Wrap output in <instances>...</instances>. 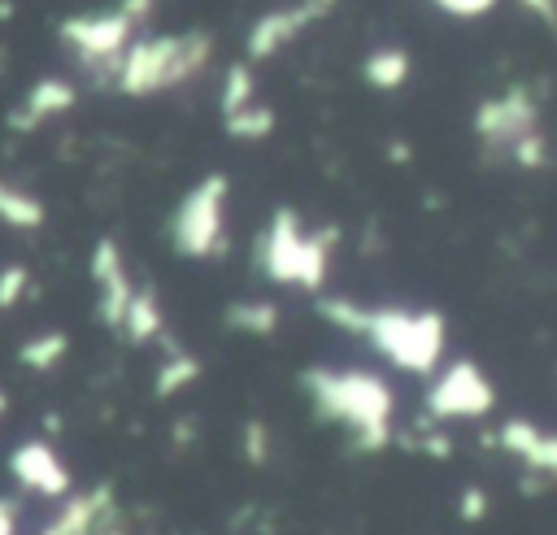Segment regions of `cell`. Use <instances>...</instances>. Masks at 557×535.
I'll return each mask as SVG.
<instances>
[{
  "instance_id": "8992f818",
  "label": "cell",
  "mask_w": 557,
  "mask_h": 535,
  "mask_svg": "<svg viewBox=\"0 0 557 535\" xmlns=\"http://www.w3.org/2000/svg\"><path fill=\"white\" fill-rule=\"evenodd\" d=\"M57 35L87 70H96L100 78H117V65H122V52L131 39V22L117 9L113 13H74V17H61Z\"/></svg>"
},
{
  "instance_id": "6da1fadb",
  "label": "cell",
  "mask_w": 557,
  "mask_h": 535,
  "mask_svg": "<svg viewBox=\"0 0 557 535\" xmlns=\"http://www.w3.org/2000/svg\"><path fill=\"white\" fill-rule=\"evenodd\" d=\"M300 387L309 391L313 409L326 422H339L352 435V448L379 452L392 439V387L370 370H326L313 365L300 374Z\"/></svg>"
},
{
  "instance_id": "4316f807",
  "label": "cell",
  "mask_w": 557,
  "mask_h": 535,
  "mask_svg": "<svg viewBox=\"0 0 557 535\" xmlns=\"http://www.w3.org/2000/svg\"><path fill=\"white\" fill-rule=\"evenodd\" d=\"M483 513H487V492L483 487H466L461 492V518L466 522H479Z\"/></svg>"
},
{
  "instance_id": "30bf717a",
  "label": "cell",
  "mask_w": 557,
  "mask_h": 535,
  "mask_svg": "<svg viewBox=\"0 0 557 535\" xmlns=\"http://www.w3.org/2000/svg\"><path fill=\"white\" fill-rule=\"evenodd\" d=\"M117 522V496H113V483H96L87 492H70L57 513L39 526V535H100V531H113Z\"/></svg>"
},
{
  "instance_id": "8fae6325",
  "label": "cell",
  "mask_w": 557,
  "mask_h": 535,
  "mask_svg": "<svg viewBox=\"0 0 557 535\" xmlns=\"http://www.w3.org/2000/svg\"><path fill=\"white\" fill-rule=\"evenodd\" d=\"M9 474L17 478V487H26L35 496H48V500H65L70 487H74L70 465L57 457V448L48 439H22L9 452Z\"/></svg>"
},
{
  "instance_id": "9a60e30c",
  "label": "cell",
  "mask_w": 557,
  "mask_h": 535,
  "mask_svg": "<svg viewBox=\"0 0 557 535\" xmlns=\"http://www.w3.org/2000/svg\"><path fill=\"white\" fill-rule=\"evenodd\" d=\"M161 326H165V318H161L157 291H152V287H135V291H131V304H126V313H122L117 335H126V344H148V339L161 335Z\"/></svg>"
},
{
  "instance_id": "ffe728a7",
  "label": "cell",
  "mask_w": 557,
  "mask_h": 535,
  "mask_svg": "<svg viewBox=\"0 0 557 535\" xmlns=\"http://www.w3.org/2000/svg\"><path fill=\"white\" fill-rule=\"evenodd\" d=\"M226 326L244 335H274L278 331V304L270 300H235L226 309Z\"/></svg>"
},
{
  "instance_id": "2e32d148",
  "label": "cell",
  "mask_w": 557,
  "mask_h": 535,
  "mask_svg": "<svg viewBox=\"0 0 557 535\" xmlns=\"http://www.w3.org/2000/svg\"><path fill=\"white\" fill-rule=\"evenodd\" d=\"M44 217L48 213H44V200L39 196H30L17 183H4L0 178V222L4 226H13V231H39Z\"/></svg>"
},
{
  "instance_id": "836d02e7",
  "label": "cell",
  "mask_w": 557,
  "mask_h": 535,
  "mask_svg": "<svg viewBox=\"0 0 557 535\" xmlns=\"http://www.w3.org/2000/svg\"><path fill=\"white\" fill-rule=\"evenodd\" d=\"M100 535H126V531H117V526H113V531H100Z\"/></svg>"
},
{
  "instance_id": "44dd1931",
  "label": "cell",
  "mask_w": 557,
  "mask_h": 535,
  "mask_svg": "<svg viewBox=\"0 0 557 535\" xmlns=\"http://www.w3.org/2000/svg\"><path fill=\"white\" fill-rule=\"evenodd\" d=\"M222 122H226V135H235V139H265L274 130V113L265 104H244V109L226 113Z\"/></svg>"
},
{
  "instance_id": "83f0119b",
  "label": "cell",
  "mask_w": 557,
  "mask_h": 535,
  "mask_svg": "<svg viewBox=\"0 0 557 535\" xmlns=\"http://www.w3.org/2000/svg\"><path fill=\"white\" fill-rule=\"evenodd\" d=\"M444 13H457V17H479V13H487L496 0H435Z\"/></svg>"
},
{
  "instance_id": "7c38bea8",
  "label": "cell",
  "mask_w": 557,
  "mask_h": 535,
  "mask_svg": "<svg viewBox=\"0 0 557 535\" xmlns=\"http://www.w3.org/2000/svg\"><path fill=\"white\" fill-rule=\"evenodd\" d=\"M331 4H335V0H300V4H292V9H270V13H261V17L252 22V30H248V57H252V61H265L270 52H278L283 43H292L313 17L331 13Z\"/></svg>"
},
{
  "instance_id": "cb8c5ba5",
  "label": "cell",
  "mask_w": 557,
  "mask_h": 535,
  "mask_svg": "<svg viewBox=\"0 0 557 535\" xmlns=\"http://www.w3.org/2000/svg\"><path fill=\"white\" fill-rule=\"evenodd\" d=\"M30 287V270L26 265H0V309H13Z\"/></svg>"
},
{
  "instance_id": "7402d4cb",
  "label": "cell",
  "mask_w": 557,
  "mask_h": 535,
  "mask_svg": "<svg viewBox=\"0 0 557 535\" xmlns=\"http://www.w3.org/2000/svg\"><path fill=\"white\" fill-rule=\"evenodd\" d=\"M318 313H322L331 326H339V331H352V335L366 331V304H357V300L326 296V300H318Z\"/></svg>"
},
{
  "instance_id": "e0dca14e",
  "label": "cell",
  "mask_w": 557,
  "mask_h": 535,
  "mask_svg": "<svg viewBox=\"0 0 557 535\" xmlns=\"http://www.w3.org/2000/svg\"><path fill=\"white\" fill-rule=\"evenodd\" d=\"M65 352H70V335H65V331H39V335H30V339L17 344V365L44 374V370H52Z\"/></svg>"
},
{
  "instance_id": "7a4b0ae2",
  "label": "cell",
  "mask_w": 557,
  "mask_h": 535,
  "mask_svg": "<svg viewBox=\"0 0 557 535\" xmlns=\"http://www.w3.org/2000/svg\"><path fill=\"white\" fill-rule=\"evenodd\" d=\"M213 57V35L183 30V35H152L139 43H126L117 65V91L122 96H152L165 87H178L196 78Z\"/></svg>"
},
{
  "instance_id": "f1b7e54d",
  "label": "cell",
  "mask_w": 557,
  "mask_h": 535,
  "mask_svg": "<svg viewBox=\"0 0 557 535\" xmlns=\"http://www.w3.org/2000/svg\"><path fill=\"white\" fill-rule=\"evenodd\" d=\"M17 500L13 496H0V535H17Z\"/></svg>"
},
{
  "instance_id": "5b68a950",
  "label": "cell",
  "mask_w": 557,
  "mask_h": 535,
  "mask_svg": "<svg viewBox=\"0 0 557 535\" xmlns=\"http://www.w3.org/2000/svg\"><path fill=\"white\" fill-rule=\"evenodd\" d=\"M226 196H231V183L226 174H205L174 209L170 217V244L178 257L187 261H205V257H218L226 248Z\"/></svg>"
},
{
  "instance_id": "603a6c76",
  "label": "cell",
  "mask_w": 557,
  "mask_h": 535,
  "mask_svg": "<svg viewBox=\"0 0 557 535\" xmlns=\"http://www.w3.org/2000/svg\"><path fill=\"white\" fill-rule=\"evenodd\" d=\"M252 100V74H248V65H231L226 70V87H222V117L226 113H235V109H244Z\"/></svg>"
},
{
  "instance_id": "ba28073f",
  "label": "cell",
  "mask_w": 557,
  "mask_h": 535,
  "mask_svg": "<svg viewBox=\"0 0 557 535\" xmlns=\"http://www.w3.org/2000/svg\"><path fill=\"white\" fill-rule=\"evenodd\" d=\"M535 122H540V113H535V100L522 83H513L505 96L483 100L474 109V135L492 148H513L522 135L535 130Z\"/></svg>"
},
{
  "instance_id": "3957f363",
  "label": "cell",
  "mask_w": 557,
  "mask_h": 535,
  "mask_svg": "<svg viewBox=\"0 0 557 535\" xmlns=\"http://www.w3.org/2000/svg\"><path fill=\"white\" fill-rule=\"evenodd\" d=\"M331 239L335 231L322 235H305L300 217L292 209H278L265 226V235L257 239V265L270 283H292L305 291H318L326 278V261H331Z\"/></svg>"
},
{
  "instance_id": "52a82bcc",
  "label": "cell",
  "mask_w": 557,
  "mask_h": 535,
  "mask_svg": "<svg viewBox=\"0 0 557 535\" xmlns=\"http://www.w3.org/2000/svg\"><path fill=\"white\" fill-rule=\"evenodd\" d=\"M496 405V391L487 383V374L474 361H453L426 391V413L435 422H453V418H483Z\"/></svg>"
},
{
  "instance_id": "1f68e13d",
  "label": "cell",
  "mask_w": 557,
  "mask_h": 535,
  "mask_svg": "<svg viewBox=\"0 0 557 535\" xmlns=\"http://www.w3.org/2000/svg\"><path fill=\"white\" fill-rule=\"evenodd\" d=\"M9 17H13V4H9V0H0V22H9Z\"/></svg>"
},
{
  "instance_id": "9c48e42d",
  "label": "cell",
  "mask_w": 557,
  "mask_h": 535,
  "mask_svg": "<svg viewBox=\"0 0 557 535\" xmlns=\"http://www.w3.org/2000/svg\"><path fill=\"white\" fill-rule=\"evenodd\" d=\"M87 274H91V283H96V318H100V326L117 331V326H122V313H126V304H131V291H135L117 239H109V235L96 239L91 261H87Z\"/></svg>"
},
{
  "instance_id": "5bb4252c",
  "label": "cell",
  "mask_w": 557,
  "mask_h": 535,
  "mask_svg": "<svg viewBox=\"0 0 557 535\" xmlns=\"http://www.w3.org/2000/svg\"><path fill=\"white\" fill-rule=\"evenodd\" d=\"M74 100H78V91H74L65 78H35V83L26 87V96H22V104L4 117V126L26 135V130H35L39 122H48V117L74 109Z\"/></svg>"
},
{
  "instance_id": "4dcf8cb0",
  "label": "cell",
  "mask_w": 557,
  "mask_h": 535,
  "mask_svg": "<svg viewBox=\"0 0 557 535\" xmlns=\"http://www.w3.org/2000/svg\"><path fill=\"white\" fill-rule=\"evenodd\" d=\"M522 4H527L535 17H544L548 26H557V0H522Z\"/></svg>"
},
{
  "instance_id": "484cf974",
  "label": "cell",
  "mask_w": 557,
  "mask_h": 535,
  "mask_svg": "<svg viewBox=\"0 0 557 535\" xmlns=\"http://www.w3.org/2000/svg\"><path fill=\"white\" fill-rule=\"evenodd\" d=\"M244 457H248L252 465H261V461L270 457V435H265V426H261L257 418L244 426Z\"/></svg>"
},
{
  "instance_id": "d6986e66",
  "label": "cell",
  "mask_w": 557,
  "mask_h": 535,
  "mask_svg": "<svg viewBox=\"0 0 557 535\" xmlns=\"http://www.w3.org/2000/svg\"><path fill=\"white\" fill-rule=\"evenodd\" d=\"M200 378V361L191 357V352H183V348H170V357L157 365V378H152V391L161 396V400H170L174 391H183V387H191Z\"/></svg>"
},
{
  "instance_id": "4fadbf2b",
  "label": "cell",
  "mask_w": 557,
  "mask_h": 535,
  "mask_svg": "<svg viewBox=\"0 0 557 535\" xmlns=\"http://www.w3.org/2000/svg\"><path fill=\"white\" fill-rule=\"evenodd\" d=\"M500 448L513 452L531 474H544V478H557V435L553 431H540L535 422H522V418H509L500 426Z\"/></svg>"
},
{
  "instance_id": "d6a6232c",
  "label": "cell",
  "mask_w": 557,
  "mask_h": 535,
  "mask_svg": "<svg viewBox=\"0 0 557 535\" xmlns=\"http://www.w3.org/2000/svg\"><path fill=\"white\" fill-rule=\"evenodd\" d=\"M4 413H9V391L0 387V418H4Z\"/></svg>"
},
{
  "instance_id": "d4e9b609",
  "label": "cell",
  "mask_w": 557,
  "mask_h": 535,
  "mask_svg": "<svg viewBox=\"0 0 557 535\" xmlns=\"http://www.w3.org/2000/svg\"><path fill=\"white\" fill-rule=\"evenodd\" d=\"M509 152H513V161H518L522 170H540V165L548 161V157H544V139H540V130L522 135V139H518V144H513Z\"/></svg>"
},
{
  "instance_id": "ac0fdd59",
  "label": "cell",
  "mask_w": 557,
  "mask_h": 535,
  "mask_svg": "<svg viewBox=\"0 0 557 535\" xmlns=\"http://www.w3.org/2000/svg\"><path fill=\"white\" fill-rule=\"evenodd\" d=\"M405 78H409V52H405V48L383 43V48H374V52L366 57V83H370V87L392 91V87H400Z\"/></svg>"
},
{
  "instance_id": "f546056e",
  "label": "cell",
  "mask_w": 557,
  "mask_h": 535,
  "mask_svg": "<svg viewBox=\"0 0 557 535\" xmlns=\"http://www.w3.org/2000/svg\"><path fill=\"white\" fill-rule=\"evenodd\" d=\"M152 4H157V0H122V4H117V13L135 26V22H144V17L152 13Z\"/></svg>"
},
{
  "instance_id": "277c9868",
  "label": "cell",
  "mask_w": 557,
  "mask_h": 535,
  "mask_svg": "<svg viewBox=\"0 0 557 535\" xmlns=\"http://www.w3.org/2000/svg\"><path fill=\"white\" fill-rule=\"evenodd\" d=\"M361 335L409 374H431L444 357V318L435 309H366Z\"/></svg>"
}]
</instances>
